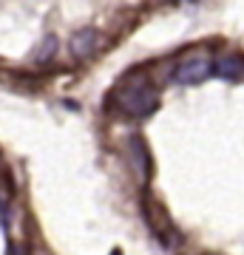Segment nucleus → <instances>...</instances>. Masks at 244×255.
Listing matches in <instances>:
<instances>
[{"instance_id": "39448f33", "label": "nucleus", "mask_w": 244, "mask_h": 255, "mask_svg": "<svg viewBox=\"0 0 244 255\" xmlns=\"http://www.w3.org/2000/svg\"><path fill=\"white\" fill-rule=\"evenodd\" d=\"M54 54H57V40H54V37H45L43 43L34 48L31 60H34V63H48V60H51Z\"/></svg>"}, {"instance_id": "7ed1b4c3", "label": "nucleus", "mask_w": 244, "mask_h": 255, "mask_svg": "<svg viewBox=\"0 0 244 255\" xmlns=\"http://www.w3.org/2000/svg\"><path fill=\"white\" fill-rule=\"evenodd\" d=\"M97 48H100V34L94 28H82V31H77L71 37V54L77 60H88Z\"/></svg>"}, {"instance_id": "20e7f679", "label": "nucleus", "mask_w": 244, "mask_h": 255, "mask_svg": "<svg viewBox=\"0 0 244 255\" xmlns=\"http://www.w3.org/2000/svg\"><path fill=\"white\" fill-rule=\"evenodd\" d=\"M216 71L222 74V77H227V80H239V77L244 74V60L242 57H236V54H227V57L219 60Z\"/></svg>"}, {"instance_id": "f257e3e1", "label": "nucleus", "mask_w": 244, "mask_h": 255, "mask_svg": "<svg viewBox=\"0 0 244 255\" xmlns=\"http://www.w3.org/2000/svg\"><path fill=\"white\" fill-rule=\"evenodd\" d=\"M117 102H119V108L125 114H131V117H148L156 108V91L151 85H145V82H134V85L119 88Z\"/></svg>"}, {"instance_id": "423d86ee", "label": "nucleus", "mask_w": 244, "mask_h": 255, "mask_svg": "<svg viewBox=\"0 0 244 255\" xmlns=\"http://www.w3.org/2000/svg\"><path fill=\"white\" fill-rule=\"evenodd\" d=\"M9 255H26V250H23L20 244H11L9 247Z\"/></svg>"}, {"instance_id": "f03ea898", "label": "nucleus", "mask_w": 244, "mask_h": 255, "mask_svg": "<svg viewBox=\"0 0 244 255\" xmlns=\"http://www.w3.org/2000/svg\"><path fill=\"white\" fill-rule=\"evenodd\" d=\"M210 71H213V65H210L205 57H193V60H185V63L176 68L173 80L179 82V85H193V82L208 80Z\"/></svg>"}]
</instances>
